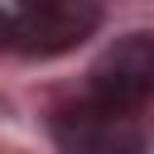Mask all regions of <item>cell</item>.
<instances>
[{
    "label": "cell",
    "mask_w": 154,
    "mask_h": 154,
    "mask_svg": "<svg viewBox=\"0 0 154 154\" xmlns=\"http://www.w3.org/2000/svg\"><path fill=\"white\" fill-rule=\"evenodd\" d=\"M87 101L140 116V111L154 101V38H149V34H125V38H116V43L96 58V67H91V77H87Z\"/></svg>",
    "instance_id": "6da1fadb"
},
{
    "label": "cell",
    "mask_w": 154,
    "mask_h": 154,
    "mask_svg": "<svg viewBox=\"0 0 154 154\" xmlns=\"http://www.w3.org/2000/svg\"><path fill=\"white\" fill-rule=\"evenodd\" d=\"M53 140L63 154H144L149 130L130 111H111L96 101H72L53 116Z\"/></svg>",
    "instance_id": "7a4b0ae2"
},
{
    "label": "cell",
    "mask_w": 154,
    "mask_h": 154,
    "mask_svg": "<svg viewBox=\"0 0 154 154\" xmlns=\"http://www.w3.org/2000/svg\"><path fill=\"white\" fill-rule=\"evenodd\" d=\"M101 24V10L87 0H38L14 10V48L29 58H53L77 48Z\"/></svg>",
    "instance_id": "3957f363"
},
{
    "label": "cell",
    "mask_w": 154,
    "mask_h": 154,
    "mask_svg": "<svg viewBox=\"0 0 154 154\" xmlns=\"http://www.w3.org/2000/svg\"><path fill=\"white\" fill-rule=\"evenodd\" d=\"M14 43V10H0V48Z\"/></svg>",
    "instance_id": "277c9868"
}]
</instances>
